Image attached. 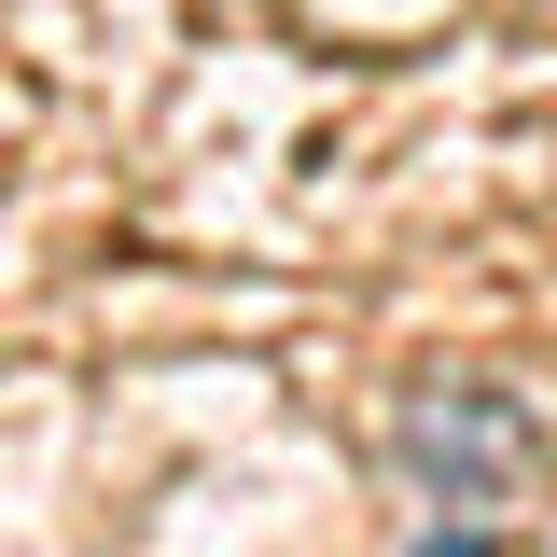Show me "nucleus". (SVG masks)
Listing matches in <instances>:
<instances>
[{
	"label": "nucleus",
	"mask_w": 557,
	"mask_h": 557,
	"mask_svg": "<svg viewBox=\"0 0 557 557\" xmlns=\"http://www.w3.org/2000/svg\"><path fill=\"white\" fill-rule=\"evenodd\" d=\"M405 557H544V530H502V516H432Z\"/></svg>",
	"instance_id": "obj_2"
},
{
	"label": "nucleus",
	"mask_w": 557,
	"mask_h": 557,
	"mask_svg": "<svg viewBox=\"0 0 557 557\" xmlns=\"http://www.w3.org/2000/svg\"><path fill=\"white\" fill-rule=\"evenodd\" d=\"M391 460L432 516H502V530H544L557 502V432L530 391H502V376H418L405 405H391Z\"/></svg>",
	"instance_id": "obj_1"
}]
</instances>
